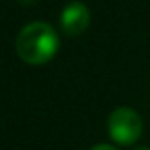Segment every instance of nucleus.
<instances>
[{"mask_svg":"<svg viewBox=\"0 0 150 150\" xmlns=\"http://www.w3.org/2000/svg\"><path fill=\"white\" fill-rule=\"evenodd\" d=\"M58 44H60V39L52 27L48 23L35 21L19 31L16 50L23 62L31 66H40L54 58V54L58 52Z\"/></svg>","mask_w":150,"mask_h":150,"instance_id":"nucleus-1","label":"nucleus"},{"mask_svg":"<svg viewBox=\"0 0 150 150\" xmlns=\"http://www.w3.org/2000/svg\"><path fill=\"white\" fill-rule=\"evenodd\" d=\"M108 133L114 142L129 146L137 142L142 133V119L131 108H117L108 117Z\"/></svg>","mask_w":150,"mask_h":150,"instance_id":"nucleus-2","label":"nucleus"},{"mask_svg":"<svg viewBox=\"0 0 150 150\" xmlns=\"http://www.w3.org/2000/svg\"><path fill=\"white\" fill-rule=\"evenodd\" d=\"M88 23H91V13H88V8L81 2H71L69 6H66L60 18L62 31L67 37H77L85 33Z\"/></svg>","mask_w":150,"mask_h":150,"instance_id":"nucleus-3","label":"nucleus"},{"mask_svg":"<svg viewBox=\"0 0 150 150\" xmlns=\"http://www.w3.org/2000/svg\"><path fill=\"white\" fill-rule=\"evenodd\" d=\"M91 150H117V148L112 146V144H96V146H93Z\"/></svg>","mask_w":150,"mask_h":150,"instance_id":"nucleus-4","label":"nucleus"},{"mask_svg":"<svg viewBox=\"0 0 150 150\" xmlns=\"http://www.w3.org/2000/svg\"><path fill=\"white\" fill-rule=\"evenodd\" d=\"M135 150H150L148 146H139V148H135Z\"/></svg>","mask_w":150,"mask_h":150,"instance_id":"nucleus-5","label":"nucleus"},{"mask_svg":"<svg viewBox=\"0 0 150 150\" xmlns=\"http://www.w3.org/2000/svg\"><path fill=\"white\" fill-rule=\"evenodd\" d=\"M19 2H23V4H31L33 0H19Z\"/></svg>","mask_w":150,"mask_h":150,"instance_id":"nucleus-6","label":"nucleus"}]
</instances>
